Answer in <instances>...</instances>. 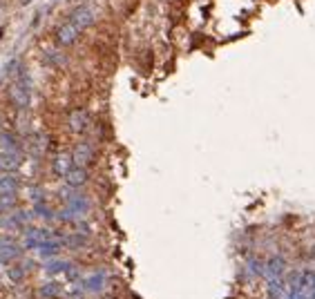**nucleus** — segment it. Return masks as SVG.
I'll list each match as a JSON object with an SVG mask.
<instances>
[{
    "label": "nucleus",
    "mask_w": 315,
    "mask_h": 299,
    "mask_svg": "<svg viewBox=\"0 0 315 299\" xmlns=\"http://www.w3.org/2000/svg\"><path fill=\"white\" fill-rule=\"evenodd\" d=\"M0 145L5 150H12V152H20V143H18V138L9 132H2L0 134Z\"/></svg>",
    "instance_id": "nucleus-17"
},
{
    "label": "nucleus",
    "mask_w": 315,
    "mask_h": 299,
    "mask_svg": "<svg viewBox=\"0 0 315 299\" xmlns=\"http://www.w3.org/2000/svg\"><path fill=\"white\" fill-rule=\"evenodd\" d=\"M0 217H2V210H0Z\"/></svg>",
    "instance_id": "nucleus-22"
},
{
    "label": "nucleus",
    "mask_w": 315,
    "mask_h": 299,
    "mask_svg": "<svg viewBox=\"0 0 315 299\" xmlns=\"http://www.w3.org/2000/svg\"><path fill=\"white\" fill-rule=\"evenodd\" d=\"M60 248H63V239H45L43 243H38V253L41 257H54V254L60 253Z\"/></svg>",
    "instance_id": "nucleus-12"
},
{
    "label": "nucleus",
    "mask_w": 315,
    "mask_h": 299,
    "mask_svg": "<svg viewBox=\"0 0 315 299\" xmlns=\"http://www.w3.org/2000/svg\"><path fill=\"white\" fill-rule=\"evenodd\" d=\"M34 214H36V217H41V219H54V212L47 206H43V203H36Z\"/></svg>",
    "instance_id": "nucleus-21"
},
{
    "label": "nucleus",
    "mask_w": 315,
    "mask_h": 299,
    "mask_svg": "<svg viewBox=\"0 0 315 299\" xmlns=\"http://www.w3.org/2000/svg\"><path fill=\"white\" fill-rule=\"evenodd\" d=\"M30 145H31V154L41 156V154H45L47 148H49V136H47V134H34Z\"/></svg>",
    "instance_id": "nucleus-14"
},
{
    "label": "nucleus",
    "mask_w": 315,
    "mask_h": 299,
    "mask_svg": "<svg viewBox=\"0 0 315 299\" xmlns=\"http://www.w3.org/2000/svg\"><path fill=\"white\" fill-rule=\"evenodd\" d=\"M9 98H12V103L16 105L18 109L30 107V81H27L25 74H20L16 81L12 83V87H9Z\"/></svg>",
    "instance_id": "nucleus-1"
},
{
    "label": "nucleus",
    "mask_w": 315,
    "mask_h": 299,
    "mask_svg": "<svg viewBox=\"0 0 315 299\" xmlns=\"http://www.w3.org/2000/svg\"><path fill=\"white\" fill-rule=\"evenodd\" d=\"M20 190V179L14 172H0V192H18Z\"/></svg>",
    "instance_id": "nucleus-11"
},
{
    "label": "nucleus",
    "mask_w": 315,
    "mask_h": 299,
    "mask_svg": "<svg viewBox=\"0 0 315 299\" xmlns=\"http://www.w3.org/2000/svg\"><path fill=\"white\" fill-rule=\"evenodd\" d=\"M85 243H88V235H81V232L63 237V246H70V248H83Z\"/></svg>",
    "instance_id": "nucleus-16"
},
{
    "label": "nucleus",
    "mask_w": 315,
    "mask_h": 299,
    "mask_svg": "<svg viewBox=\"0 0 315 299\" xmlns=\"http://www.w3.org/2000/svg\"><path fill=\"white\" fill-rule=\"evenodd\" d=\"M16 192H0V210H12V208H16Z\"/></svg>",
    "instance_id": "nucleus-18"
},
{
    "label": "nucleus",
    "mask_w": 315,
    "mask_h": 299,
    "mask_svg": "<svg viewBox=\"0 0 315 299\" xmlns=\"http://www.w3.org/2000/svg\"><path fill=\"white\" fill-rule=\"evenodd\" d=\"M7 279L14 284H20L25 279V268L23 266H9L7 268Z\"/></svg>",
    "instance_id": "nucleus-19"
},
{
    "label": "nucleus",
    "mask_w": 315,
    "mask_h": 299,
    "mask_svg": "<svg viewBox=\"0 0 315 299\" xmlns=\"http://www.w3.org/2000/svg\"><path fill=\"white\" fill-rule=\"evenodd\" d=\"M78 36H81V29L72 23H65L56 29V41H59V45H63V47L74 45V43L78 41Z\"/></svg>",
    "instance_id": "nucleus-6"
},
{
    "label": "nucleus",
    "mask_w": 315,
    "mask_h": 299,
    "mask_svg": "<svg viewBox=\"0 0 315 299\" xmlns=\"http://www.w3.org/2000/svg\"><path fill=\"white\" fill-rule=\"evenodd\" d=\"M20 254H23V248L18 246V241H14L9 237H0V261L2 264L16 261Z\"/></svg>",
    "instance_id": "nucleus-3"
},
{
    "label": "nucleus",
    "mask_w": 315,
    "mask_h": 299,
    "mask_svg": "<svg viewBox=\"0 0 315 299\" xmlns=\"http://www.w3.org/2000/svg\"><path fill=\"white\" fill-rule=\"evenodd\" d=\"M72 165H74V161H72V154H67V152H60V154L54 156L52 161V170L56 177H65V174L72 170Z\"/></svg>",
    "instance_id": "nucleus-9"
},
{
    "label": "nucleus",
    "mask_w": 315,
    "mask_h": 299,
    "mask_svg": "<svg viewBox=\"0 0 315 299\" xmlns=\"http://www.w3.org/2000/svg\"><path fill=\"white\" fill-rule=\"evenodd\" d=\"M90 181V172L88 167H81V165H72V170L65 174V183L70 188H83V185Z\"/></svg>",
    "instance_id": "nucleus-8"
},
{
    "label": "nucleus",
    "mask_w": 315,
    "mask_h": 299,
    "mask_svg": "<svg viewBox=\"0 0 315 299\" xmlns=\"http://www.w3.org/2000/svg\"><path fill=\"white\" fill-rule=\"evenodd\" d=\"M286 270V261L284 257H270L269 261H264V275L269 279H275V277H282Z\"/></svg>",
    "instance_id": "nucleus-10"
},
{
    "label": "nucleus",
    "mask_w": 315,
    "mask_h": 299,
    "mask_svg": "<svg viewBox=\"0 0 315 299\" xmlns=\"http://www.w3.org/2000/svg\"><path fill=\"white\" fill-rule=\"evenodd\" d=\"M72 161H74V165L90 167L94 163V148L90 143H76L72 150Z\"/></svg>",
    "instance_id": "nucleus-4"
},
{
    "label": "nucleus",
    "mask_w": 315,
    "mask_h": 299,
    "mask_svg": "<svg viewBox=\"0 0 315 299\" xmlns=\"http://www.w3.org/2000/svg\"><path fill=\"white\" fill-rule=\"evenodd\" d=\"M70 261H59V259H56V261H49V264H45V270L49 272V275H56V272H65L67 270V268H70Z\"/></svg>",
    "instance_id": "nucleus-20"
},
{
    "label": "nucleus",
    "mask_w": 315,
    "mask_h": 299,
    "mask_svg": "<svg viewBox=\"0 0 315 299\" xmlns=\"http://www.w3.org/2000/svg\"><path fill=\"white\" fill-rule=\"evenodd\" d=\"M70 130L72 132H76V134H81V132H85L88 130V125H90V114L85 112V109H81V107H76V109H72L70 112Z\"/></svg>",
    "instance_id": "nucleus-7"
},
{
    "label": "nucleus",
    "mask_w": 315,
    "mask_h": 299,
    "mask_svg": "<svg viewBox=\"0 0 315 299\" xmlns=\"http://www.w3.org/2000/svg\"><path fill=\"white\" fill-rule=\"evenodd\" d=\"M38 295H41L43 299H59L60 295H63V286H60L59 282H47L38 288Z\"/></svg>",
    "instance_id": "nucleus-13"
},
{
    "label": "nucleus",
    "mask_w": 315,
    "mask_h": 299,
    "mask_svg": "<svg viewBox=\"0 0 315 299\" xmlns=\"http://www.w3.org/2000/svg\"><path fill=\"white\" fill-rule=\"evenodd\" d=\"M103 284H105L103 272H96V275L88 277V279L83 282V286H85V290H90V293H99L101 288H103Z\"/></svg>",
    "instance_id": "nucleus-15"
},
{
    "label": "nucleus",
    "mask_w": 315,
    "mask_h": 299,
    "mask_svg": "<svg viewBox=\"0 0 315 299\" xmlns=\"http://www.w3.org/2000/svg\"><path fill=\"white\" fill-rule=\"evenodd\" d=\"M20 165H23L20 152H12V150H2L0 152V172H18Z\"/></svg>",
    "instance_id": "nucleus-5"
},
{
    "label": "nucleus",
    "mask_w": 315,
    "mask_h": 299,
    "mask_svg": "<svg viewBox=\"0 0 315 299\" xmlns=\"http://www.w3.org/2000/svg\"><path fill=\"white\" fill-rule=\"evenodd\" d=\"M94 20H96V14H94V9L92 7H76L74 12H72V16H70V23L72 25H76V27L81 29H88V27H92L94 25Z\"/></svg>",
    "instance_id": "nucleus-2"
}]
</instances>
